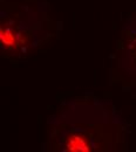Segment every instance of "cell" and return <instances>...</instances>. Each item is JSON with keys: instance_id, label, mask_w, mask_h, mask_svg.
<instances>
[{"instance_id": "obj_1", "label": "cell", "mask_w": 136, "mask_h": 152, "mask_svg": "<svg viewBox=\"0 0 136 152\" xmlns=\"http://www.w3.org/2000/svg\"><path fill=\"white\" fill-rule=\"evenodd\" d=\"M67 149L74 152H87L89 151V143L80 136H72L67 142Z\"/></svg>"}, {"instance_id": "obj_2", "label": "cell", "mask_w": 136, "mask_h": 152, "mask_svg": "<svg viewBox=\"0 0 136 152\" xmlns=\"http://www.w3.org/2000/svg\"><path fill=\"white\" fill-rule=\"evenodd\" d=\"M1 35H0V39H1V42L4 43V45H6V46H12L13 43H14V41H15V39H14V35L12 34V32L10 31V29H1V33H0Z\"/></svg>"}]
</instances>
